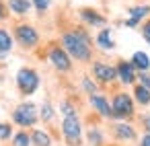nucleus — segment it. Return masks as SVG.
Listing matches in <instances>:
<instances>
[{
	"label": "nucleus",
	"instance_id": "obj_1",
	"mask_svg": "<svg viewBox=\"0 0 150 146\" xmlns=\"http://www.w3.org/2000/svg\"><path fill=\"white\" fill-rule=\"evenodd\" d=\"M62 45H64V52L74 58V60H80V62H88L93 58V47H91V41H88V35L82 31V29H74V31H66L62 35Z\"/></svg>",
	"mask_w": 150,
	"mask_h": 146
},
{
	"label": "nucleus",
	"instance_id": "obj_2",
	"mask_svg": "<svg viewBox=\"0 0 150 146\" xmlns=\"http://www.w3.org/2000/svg\"><path fill=\"white\" fill-rule=\"evenodd\" d=\"M39 119V109L35 103H21L15 111H13V123H17L19 128L27 130L33 128Z\"/></svg>",
	"mask_w": 150,
	"mask_h": 146
},
{
	"label": "nucleus",
	"instance_id": "obj_3",
	"mask_svg": "<svg viewBox=\"0 0 150 146\" xmlns=\"http://www.w3.org/2000/svg\"><path fill=\"white\" fill-rule=\"evenodd\" d=\"M62 134L68 146H82V123L78 115H66L62 119Z\"/></svg>",
	"mask_w": 150,
	"mask_h": 146
},
{
	"label": "nucleus",
	"instance_id": "obj_4",
	"mask_svg": "<svg viewBox=\"0 0 150 146\" xmlns=\"http://www.w3.org/2000/svg\"><path fill=\"white\" fill-rule=\"evenodd\" d=\"M134 115V101L125 93H117L111 101V117L115 119H127Z\"/></svg>",
	"mask_w": 150,
	"mask_h": 146
},
{
	"label": "nucleus",
	"instance_id": "obj_5",
	"mask_svg": "<svg viewBox=\"0 0 150 146\" xmlns=\"http://www.w3.org/2000/svg\"><path fill=\"white\" fill-rule=\"evenodd\" d=\"M17 86L23 95H33L39 89V74L33 68H21L17 72Z\"/></svg>",
	"mask_w": 150,
	"mask_h": 146
},
{
	"label": "nucleus",
	"instance_id": "obj_6",
	"mask_svg": "<svg viewBox=\"0 0 150 146\" xmlns=\"http://www.w3.org/2000/svg\"><path fill=\"white\" fill-rule=\"evenodd\" d=\"M15 39L23 47H35L39 43V33L31 25H17L15 27Z\"/></svg>",
	"mask_w": 150,
	"mask_h": 146
},
{
	"label": "nucleus",
	"instance_id": "obj_7",
	"mask_svg": "<svg viewBox=\"0 0 150 146\" xmlns=\"http://www.w3.org/2000/svg\"><path fill=\"white\" fill-rule=\"evenodd\" d=\"M47 56H50V62H52L60 72H68V70L72 68V60H70V56L64 52V47H58V45H56V47L50 50Z\"/></svg>",
	"mask_w": 150,
	"mask_h": 146
},
{
	"label": "nucleus",
	"instance_id": "obj_8",
	"mask_svg": "<svg viewBox=\"0 0 150 146\" xmlns=\"http://www.w3.org/2000/svg\"><path fill=\"white\" fill-rule=\"evenodd\" d=\"M113 136L119 142H134L138 134H136L134 125H129L125 121H119V123H113Z\"/></svg>",
	"mask_w": 150,
	"mask_h": 146
},
{
	"label": "nucleus",
	"instance_id": "obj_9",
	"mask_svg": "<svg viewBox=\"0 0 150 146\" xmlns=\"http://www.w3.org/2000/svg\"><path fill=\"white\" fill-rule=\"evenodd\" d=\"M93 74H95V78L101 80V82H113V80L117 78L115 68H111V66H107V64H103V62H95V64H93Z\"/></svg>",
	"mask_w": 150,
	"mask_h": 146
},
{
	"label": "nucleus",
	"instance_id": "obj_10",
	"mask_svg": "<svg viewBox=\"0 0 150 146\" xmlns=\"http://www.w3.org/2000/svg\"><path fill=\"white\" fill-rule=\"evenodd\" d=\"M150 15V4H142V6H132L129 9V19L125 21V27H129V29H134V27H138V23L144 19V17H148Z\"/></svg>",
	"mask_w": 150,
	"mask_h": 146
},
{
	"label": "nucleus",
	"instance_id": "obj_11",
	"mask_svg": "<svg viewBox=\"0 0 150 146\" xmlns=\"http://www.w3.org/2000/svg\"><path fill=\"white\" fill-rule=\"evenodd\" d=\"M115 72H117V78L123 82V84H132L134 80H136V68L129 64V62H119L117 64V68H115Z\"/></svg>",
	"mask_w": 150,
	"mask_h": 146
},
{
	"label": "nucleus",
	"instance_id": "obj_12",
	"mask_svg": "<svg viewBox=\"0 0 150 146\" xmlns=\"http://www.w3.org/2000/svg\"><path fill=\"white\" fill-rule=\"evenodd\" d=\"M91 105L101 117H111V103L107 101V97L95 93V95H91Z\"/></svg>",
	"mask_w": 150,
	"mask_h": 146
},
{
	"label": "nucleus",
	"instance_id": "obj_13",
	"mask_svg": "<svg viewBox=\"0 0 150 146\" xmlns=\"http://www.w3.org/2000/svg\"><path fill=\"white\" fill-rule=\"evenodd\" d=\"M80 19H82L86 25H91V27H103V25L107 23V19H105L101 13H97L95 9H82V11H80Z\"/></svg>",
	"mask_w": 150,
	"mask_h": 146
},
{
	"label": "nucleus",
	"instance_id": "obj_14",
	"mask_svg": "<svg viewBox=\"0 0 150 146\" xmlns=\"http://www.w3.org/2000/svg\"><path fill=\"white\" fill-rule=\"evenodd\" d=\"M136 70H140V72H146L148 68H150V58H148V54L146 52H134V56H132V62H129Z\"/></svg>",
	"mask_w": 150,
	"mask_h": 146
},
{
	"label": "nucleus",
	"instance_id": "obj_15",
	"mask_svg": "<svg viewBox=\"0 0 150 146\" xmlns=\"http://www.w3.org/2000/svg\"><path fill=\"white\" fill-rule=\"evenodd\" d=\"M6 9H8L11 13L23 17V15H27V13L31 11V0H8Z\"/></svg>",
	"mask_w": 150,
	"mask_h": 146
},
{
	"label": "nucleus",
	"instance_id": "obj_16",
	"mask_svg": "<svg viewBox=\"0 0 150 146\" xmlns=\"http://www.w3.org/2000/svg\"><path fill=\"white\" fill-rule=\"evenodd\" d=\"M31 146H52V136L45 130H33L31 132Z\"/></svg>",
	"mask_w": 150,
	"mask_h": 146
},
{
	"label": "nucleus",
	"instance_id": "obj_17",
	"mask_svg": "<svg viewBox=\"0 0 150 146\" xmlns=\"http://www.w3.org/2000/svg\"><path fill=\"white\" fill-rule=\"evenodd\" d=\"M97 45L101 50H113L115 47V41H113V35L109 29H101L99 35H97Z\"/></svg>",
	"mask_w": 150,
	"mask_h": 146
},
{
	"label": "nucleus",
	"instance_id": "obj_18",
	"mask_svg": "<svg viewBox=\"0 0 150 146\" xmlns=\"http://www.w3.org/2000/svg\"><path fill=\"white\" fill-rule=\"evenodd\" d=\"M86 140H88L91 146H103L105 144V136H103V132L99 128H91L86 132Z\"/></svg>",
	"mask_w": 150,
	"mask_h": 146
},
{
	"label": "nucleus",
	"instance_id": "obj_19",
	"mask_svg": "<svg viewBox=\"0 0 150 146\" xmlns=\"http://www.w3.org/2000/svg\"><path fill=\"white\" fill-rule=\"evenodd\" d=\"M13 45H15L13 35H11L6 29H0V54H6V52H11V50H13Z\"/></svg>",
	"mask_w": 150,
	"mask_h": 146
},
{
	"label": "nucleus",
	"instance_id": "obj_20",
	"mask_svg": "<svg viewBox=\"0 0 150 146\" xmlns=\"http://www.w3.org/2000/svg\"><path fill=\"white\" fill-rule=\"evenodd\" d=\"M134 97H136V101H138L140 105H148V103H150V91H148L146 86H142V84H138V86L134 89Z\"/></svg>",
	"mask_w": 150,
	"mask_h": 146
},
{
	"label": "nucleus",
	"instance_id": "obj_21",
	"mask_svg": "<svg viewBox=\"0 0 150 146\" xmlns=\"http://www.w3.org/2000/svg\"><path fill=\"white\" fill-rule=\"evenodd\" d=\"M39 117H41V121L50 123V121L56 117V109H54V105H52V103H43L41 109H39Z\"/></svg>",
	"mask_w": 150,
	"mask_h": 146
},
{
	"label": "nucleus",
	"instance_id": "obj_22",
	"mask_svg": "<svg viewBox=\"0 0 150 146\" xmlns=\"http://www.w3.org/2000/svg\"><path fill=\"white\" fill-rule=\"evenodd\" d=\"M13 146H31V134H27L25 130L13 134Z\"/></svg>",
	"mask_w": 150,
	"mask_h": 146
},
{
	"label": "nucleus",
	"instance_id": "obj_23",
	"mask_svg": "<svg viewBox=\"0 0 150 146\" xmlns=\"http://www.w3.org/2000/svg\"><path fill=\"white\" fill-rule=\"evenodd\" d=\"M31 6H33L39 15H43V13H47V11H50L52 0H31Z\"/></svg>",
	"mask_w": 150,
	"mask_h": 146
},
{
	"label": "nucleus",
	"instance_id": "obj_24",
	"mask_svg": "<svg viewBox=\"0 0 150 146\" xmlns=\"http://www.w3.org/2000/svg\"><path fill=\"white\" fill-rule=\"evenodd\" d=\"M13 138V125L11 123H0V142H6Z\"/></svg>",
	"mask_w": 150,
	"mask_h": 146
},
{
	"label": "nucleus",
	"instance_id": "obj_25",
	"mask_svg": "<svg viewBox=\"0 0 150 146\" xmlns=\"http://www.w3.org/2000/svg\"><path fill=\"white\" fill-rule=\"evenodd\" d=\"M82 89H84L88 95H95V93H97V84H95L91 78H84V80H82Z\"/></svg>",
	"mask_w": 150,
	"mask_h": 146
},
{
	"label": "nucleus",
	"instance_id": "obj_26",
	"mask_svg": "<svg viewBox=\"0 0 150 146\" xmlns=\"http://www.w3.org/2000/svg\"><path fill=\"white\" fill-rule=\"evenodd\" d=\"M60 111H62V115H64V117H66V115H76V109H74V107H72V103H68V101H64V103H62Z\"/></svg>",
	"mask_w": 150,
	"mask_h": 146
},
{
	"label": "nucleus",
	"instance_id": "obj_27",
	"mask_svg": "<svg viewBox=\"0 0 150 146\" xmlns=\"http://www.w3.org/2000/svg\"><path fill=\"white\" fill-rule=\"evenodd\" d=\"M138 78H140V84L142 86H146L148 91H150V74H148V70L146 72H140V74H136Z\"/></svg>",
	"mask_w": 150,
	"mask_h": 146
},
{
	"label": "nucleus",
	"instance_id": "obj_28",
	"mask_svg": "<svg viewBox=\"0 0 150 146\" xmlns=\"http://www.w3.org/2000/svg\"><path fill=\"white\" fill-rule=\"evenodd\" d=\"M142 35H144V39H146V43L150 45V21L144 23V27H142Z\"/></svg>",
	"mask_w": 150,
	"mask_h": 146
},
{
	"label": "nucleus",
	"instance_id": "obj_29",
	"mask_svg": "<svg viewBox=\"0 0 150 146\" xmlns=\"http://www.w3.org/2000/svg\"><path fill=\"white\" fill-rule=\"evenodd\" d=\"M142 125H144L146 134H150V115H144V117H142Z\"/></svg>",
	"mask_w": 150,
	"mask_h": 146
},
{
	"label": "nucleus",
	"instance_id": "obj_30",
	"mask_svg": "<svg viewBox=\"0 0 150 146\" xmlns=\"http://www.w3.org/2000/svg\"><path fill=\"white\" fill-rule=\"evenodd\" d=\"M8 17V9L6 4H2V0H0V19H6Z\"/></svg>",
	"mask_w": 150,
	"mask_h": 146
},
{
	"label": "nucleus",
	"instance_id": "obj_31",
	"mask_svg": "<svg viewBox=\"0 0 150 146\" xmlns=\"http://www.w3.org/2000/svg\"><path fill=\"white\" fill-rule=\"evenodd\" d=\"M140 146H150V134H144L140 138Z\"/></svg>",
	"mask_w": 150,
	"mask_h": 146
}]
</instances>
